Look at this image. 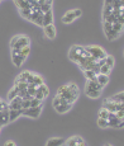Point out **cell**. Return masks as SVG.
I'll return each mask as SVG.
<instances>
[{"label": "cell", "instance_id": "cell-33", "mask_svg": "<svg viewBox=\"0 0 124 146\" xmlns=\"http://www.w3.org/2000/svg\"><path fill=\"white\" fill-rule=\"evenodd\" d=\"M39 106H43L42 104V102L39 99H37V98L33 97L32 100H30V107H39Z\"/></svg>", "mask_w": 124, "mask_h": 146}, {"label": "cell", "instance_id": "cell-29", "mask_svg": "<svg viewBox=\"0 0 124 146\" xmlns=\"http://www.w3.org/2000/svg\"><path fill=\"white\" fill-rule=\"evenodd\" d=\"M33 84H36L37 86L42 85V84H44L43 78H42L41 75H38V74H34V79H33Z\"/></svg>", "mask_w": 124, "mask_h": 146}, {"label": "cell", "instance_id": "cell-38", "mask_svg": "<svg viewBox=\"0 0 124 146\" xmlns=\"http://www.w3.org/2000/svg\"><path fill=\"white\" fill-rule=\"evenodd\" d=\"M104 146H111V145H109V144H106V145H104Z\"/></svg>", "mask_w": 124, "mask_h": 146}, {"label": "cell", "instance_id": "cell-7", "mask_svg": "<svg viewBox=\"0 0 124 146\" xmlns=\"http://www.w3.org/2000/svg\"><path fill=\"white\" fill-rule=\"evenodd\" d=\"M33 79H34V72L23 71L15 80L16 81H23V83H27V84H33Z\"/></svg>", "mask_w": 124, "mask_h": 146}, {"label": "cell", "instance_id": "cell-11", "mask_svg": "<svg viewBox=\"0 0 124 146\" xmlns=\"http://www.w3.org/2000/svg\"><path fill=\"white\" fill-rule=\"evenodd\" d=\"M103 107L105 109H108L109 112H113V113H114V112L117 111V102H114V100H111L110 98H108V99L104 100Z\"/></svg>", "mask_w": 124, "mask_h": 146}, {"label": "cell", "instance_id": "cell-37", "mask_svg": "<svg viewBox=\"0 0 124 146\" xmlns=\"http://www.w3.org/2000/svg\"><path fill=\"white\" fill-rule=\"evenodd\" d=\"M4 146H15V142H14V141H10V140H9V141L5 142Z\"/></svg>", "mask_w": 124, "mask_h": 146}, {"label": "cell", "instance_id": "cell-16", "mask_svg": "<svg viewBox=\"0 0 124 146\" xmlns=\"http://www.w3.org/2000/svg\"><path fill=\"white\" fill-rule=\"evenodd\" d=\"M8 122H10L9 121V109H4V111L0 112V126H4L7 125Z\"/></svg>", "mask_w": 124, "mask_h": 146}, {"label": "cell", "instance_id": "cell-6", "mask_svg": "<svg viewBox=\"0 0 124 146\" xmlns=\"http://www.w3.org/2000/svg\"><path fill=\"white\" fill-rule=\"evenodd\" d=\"M29 43H30L29 37H27V36H24V35H19L18 40H16L15 44L13 46V48H12V50H16V51H19V50L23 48V47L29 46Z\"/></svg>", "mask_w": 124, "mask_h": 146}, {"label": "cell", "instance_id": "cell-10", "mask_svg": "<svg viewBox=\"0 0 124 146\" xmlns=\"http://www.w3.org/2000/svg\"><path fill=\"white\" fill-rule=\"evenodd\" d=\"M9 104H8V107H9V109H22V102H23V99H22L20 97H15L14 99L9 100Z\"/></svg>", "mask_w": 124, "mask_h": 146}, {"label": "cell", "instance_id": "cell-35", "mask_svg": "<svg viewBox=\"0 0 124 146\" xmlns=\"http://www.w3.org/2000/svg\"><path fill=\"white\" fill-rule=\"evenodd\" d=\"M4 109H9V107H8V104L4 102V100L0 98V112L1 111H4Z\"/></svg>", "mask_w": 124, "mask_h": 146}, {"label": "cell", "instance_id": "cell-8", "mask_svg": "<svg viewBox=\"0 0 124 146\" xmlns=\"http://www.w3.org/2000/svg\"><path fill=\"white\" fill-rule=\"evenodd\" d=\"M12 60H13V64L16 67H20L24 64L25 58L23 57V56H20L19 51H16V50H12Z\"/></svg>", "mask_w": 124, "mask_h": 146}, {"label": "cell", "instance_id": "cell-22", "mask_svg": "<svg viewBox=\"0 0 124 146\" xmlns=\"http://www.w3.org/2000/svg\"><path fill=\"white\" fill-rule=\"evenodd\" d=\"M37 92H39V93H42L44 95V97H48V94H49V89H48V86L46 85V84H42V85H39L37 86Z\"/></svg>", "mask_w": 124, "mask_h": 146}, {"label": "cell", "instance_id": "cell-18", "mask_svg": "<svg viewBox=\"0 0 124 146\" xmlns=\"http://www.w3.org/2000/svg\"><path fill=\"white\" fill-rule=\"evenodd\" d=\"M84 140L81 139L80 136H74L71 137V139H69L66 141V146H76L77 144H80V142H82Z\"/></svg>", "mask_w": 124, "mask_h": 146}, {"label": "cell", "instance_id": "cell-12", "mask_svg": "<svg viewBox=\"0 0 124 146\" xmlns=\"http://www.w3.org/2000/svg\"><path fill=\"white\" fill-rule=\"evenodd\" d=\"M65 142H66V140L63 137H52L47 141L46 146H62Z\"/></svg>", "mask_w": 124, "mask_h": 146}, {"label": "cell", "instance_id": "cell-32", "mask_svg": "<svg viewBox=\"0 0 124 146\" xmlns=\"http://www.w3.org/2000/svg\"><path fill=\"white\" fill-rule=\"evenodd\" d=\"M110 70H111V67L110 66H108V65H103L100 67V74H105V75H108L109 72H110Z\"/></svg>", "mask_w": 124, "mask_h": 146}, {"label": "cell", "instance_id": "cell-28", "mask_svg": "<svg viewBox=\"0 0 124 146\" xmlns=\"http://www.w3.org/2000/svg\"><path fill=\"white\" fill-rule=\"evenodd\" d=\"M33 22H34V23L37 24V26H42V27H43V13L39 12V13H38V15L36 17L34 21H33Z\"/></svg>", "mask_w": 124, "mask_h": 146}, {"label": "cell", "instance_id": "cell-26", "mask_svg": "<svg viewBox=\"0 0 124 146\" xmlns=\"http://www.w3.org/2000/svg\"><path fill=\"white\" fill-rule=\"evenodd\" d=\"M27 92H28V94H29V95H32V97H34L36 92H37V85H36V84H28Z\"/></svg>", "mask_w": 124, "mask_h": 146}, {"label": "cell", "instance_id": "cell-31", "mask_svg": "<svg viewBox=\"0 0 124 146\" xmlns=\"http://www.w3.org/2000/svg\"><path fill=\"white\" fill-rule=\"evenodd\" d=\"M105 65H108L110 67L114 66V57H113V56H110V55L106 56L105 57Z\"/></svg>", "mask_w": 124, "mask_h": 146}, {"label": "cell", "instance_id": "cell-17", "mask_svg": "<svg viewBox=\"0 0 124 146\" xmlns=\"http://www.w3.org/2000/svg\"><path fill=\"white\" fill-rule=\"evenodd\" d=\"M96 81L100 84L101 86H105L106 84L109 83V75H105V74H98L96 75Z\"/></svg>", "mask_w": 124, "mask_h": 146}, {"label": "cell", "instance_id": "cell-9", "mask_svg": "<svg viewBox=\"0 0 124 146\" xmlns=\"http://www.w3.org/2000/svg\"><path fill=\"white\" fill-rule=\"evenodd\" d=\"M43 31H44V35H46L47 38H49V40H55V38H56V33H57V31H56L55 24H48V26H44Z\"/></svg>", "mask_w": 124, "mask_h": 146}, {"label": "cell", "instance_id": "cell-20", "mask_svg": "<svg viewBox=\"0 0 124 146\" xmlns=\"http://www.w3.org/2000/svg\"><path fill=\"white\" fill-rule=\"evenodd\" d=\"M108 122H109V127L119 128V127H120V123H122V121H120L119 118H117V116H115V117H113V118H109Z\"/></svg>", "mask_w": 124, "mask_h": 146}, {"label": "cell", "instance_id": "cell-2", "mask_svg": "<svg viewBox=\"0 0 124 146\" xmlns=\"http://www.w3.org/2000/svg\"><path fill=\"white\" fill-rule=\"evenodd\" d=\"M101 90H103V86L96 80H87L85 85V94L89 98H92V99L99 98L101 95Z\"/></svg>", "mask_w": 124, "mask_h": 146}, {"label": "cell", "instance_id": "cell-13", "mask_svg": "<svg viewBox=\"0 0 124 146\" xmlns=\"http://www.w3.org/2000/svg\"><path fill=\"white\" fill-rule=\"evenodd\" d=\"M20 116H23V109H9V121L14 122Z\"/></svg>", "mask_w": 124, "mask_h": 146}, {"label": "cell", "instance_id": "cell-36", "mask_svg": "<svg viewBox=\"0 0 124 146\" xmlns=\"http://www.w3.org/2000/svg\"><path fill=\"white\" fill-rule=\"evenodd\" d=\"M115 0H104V5H111L113 7V3H114Z\"/></svg>", "mask_w": 124, "mask_h": 146}, {"label": "cell", "instance_id": "cell-34", "mask_svg": "<svg viewBox=\"0 0 124 146\" xmlns=\"http://www.w3.org/2000/svg\"><path fill=\"white\" fill-rule=\"evenodd\" d=\"M28 108H30V100L23 99V102H22V109H28Z\"/></svg>", "mask_w": 124, "mask_h": 146}, {"label": "cell", "instance_id": "cell-39", "mask_svg": "<svg viewBox=\"0 0 124 146\" xmlns=\"http://www.w3.org/2000/svg\"><path fill=\"white\" fill-rule=\"evenodd\" d=\"M123 57H124V51H123Z\"/></svg>", "mask_w": 124, "mask_h": 146}, {"label": "cell", "instance_id": "cell-4", "mask_svg": "<svg viewBox=\"0 0 124 146\" xmlns=\"http://www.w3.org/2000/svg\"><path fill=\"white\" fill-rule=\"evenodd\" d=\"M81 17V10L80 9H74V10H69L65 13V15L62 17V23L65 24H70L72 22H75L76 19H78Z\"/></svg>", "mask_w": 124, "mask_h": 146}, {"label": "cell", "instance_id": "cell-21", "mask_svg": "<svg viewBox=\"0 0 124 146\" xmlns=\"http://www.w3.org/2000/svg\"><path fill=\"white\" fill-rule=\"evenodd\" d=\"M84 75L87 80H96V72L94 70H84Z\"/></svg>", "mask_w": 124, "mask_h": 146}, {"label": "cell", "instance_id": "cell-1", "mask_svg": "<svg viewBox=\"0 0 124 146\" xmlns=\"http://www.w3.org/2000/svg\"><path fill=\"white\" fill-rule=\"evenodd\" d=\"M78 86L75 83H70V84H65V85L60 86L57 89V95H60L61 98H63L69 104H74L78 98Z\"/></svg>", "mask_w": 124, "mask_h": 146}, {"label": "cell", "instance_id": "cell-3", "mask_svg": "<svg viewBox=\"0 0 124 146\" xmlns=\"http://www.w3.org/2000/svg\"><path fill=\"white\" fill-rule=\"evenodd\" d=\"M85 50L90 53V56H91L92 58H95L96 61L100 60V58H105L106 56H108L105 50H103L99 46H87V47H85Z\"/></svg>", "mask_w": 124, "mask_h": 146}, {"label": "cell", "instance_id": "cell-5", "mask_svg": "<svg viewBox=\"0 0 124 146\" xmlns=\"http://www.w3.org/2000/svg\"><path fill=\"white\" fill-rule=\"evenodd\" d=\"M42 108L43 106H39V107H30L28 109H23V116L25 117H29V118H38L42 113Z\"/></svg>", "mask_w": 124, "mask_h": 146}, {"label": "cell", "instance_id": "cell-25", "mask_svg": "<svg viewBox=\"0 0 124 146\" xmlns=\"http://www.w3.org/2000/svg\"><path fill=\"white\" fill-rule=\"evenodd\" d=\"M109 114H110V112H109L108 109H105L104 107H101V109L99 111V118L108 119L109 118Z\"/></svg>", "mask_w": 124, "mask_h": 146}, {"label": "cell", "instance_id": "cell-14", "mask_svg": "<svg viewBox=\"0 0 124 146\" xmlns=\"http://www.w3.org/2000/svg\"><path fill=\"white\" fill-rule=\"evenodd\" d=\"M72 108V104H69V103H63V104H60L57 107H55V111L60 114H65Z\"/></svg>", "mask_w": 124, "mask_h": 146}, {"label": "cell", "instance_id": "cell-24", "mask_svg": "<svg viewBox=\"0 0 124 146\" xmlns=\"http://www.w3.org/2000/svg\"><path fill=\"white\" fill-rule=\"evenodd\" d=\"M18 95H19V90H18V88L13 85V88L10 89V90H9V94H8V99L12 100V99H14L15 97H18Z\"/></svg>", "mask_w": 124, "mask_h": 146}, {"label": "cell", "instance_id": "cell-23", "mask_svg": "<svg viewBox=\"0 0 124 146\" xmlns=\"http://www.w3.org/2000/svg\"><path fill=\"white\" fill-rule=\"evenodd\" d=\"M113 10H114V8H113L111 5H104V8H103V19L106 18L108 15H110V14H113Z\"/></svg>", "mask_w": 124, "mask_h": 146}, {"label": "cell", "instance_id": "cell-27", "mask_svg": "<svg viewBox=\"0 0 124 146\" xmlns=\"http://www.w3.org/2000/svg\"><path fill=\"white\" fill-rule=\"evenodd\" d=\"M19 53H20V56H23L24 58H27L28 55L30 53V46H25L23 48H20L19 50Z\"/></svg>", "mask_w": 124, "mask_h": 146}, {"label": "cell", "instance_id": "cell-19", "mask_svg": "<svg viewBox=\"0 0 124 146\" xmlns=\"http://www.w3.org/2000/svg\"><path fill=\"white\" fill-rule=\"evenodd\" d=\"M16 4V7L19 8V9H28V8H30V4L29 1H27V0H14Z\"/></svg>", "mask_w": 124, "mask_h": 146}, {"label": "cell", "instance_id": "cell-15", "mask_svg": "<svg viewBox=\"0 0 124 146\" xmlns=\"http://www.w3.org/2000/svg\"><path fill=\"white\" fill-rule=\"evenodd\" d=\"M48 24H53V12L52 9L48 12L43 13V27L48 26Z\"/></svg>", "mask_w": 124, "mask_h": 146}, {"label": "cell", "instance_id": "cell-30", "mask_svg": "<svg viewBox=\"0 0 124 146\" xmlns=\"http://www.w3.org/2000/svg\"><path fill=\"white\" fill-rule=\"evenodd\" d=\"M98 126H99L100 128H106V127H109V122H108V119L99 118V119H98Z\"/></svg>", "mask_w": 124, "mask_h": 146}]
</instances>
